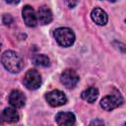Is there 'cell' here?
<instances>
[{"instance_id": "6da1fadb", "label": "cell", "mask_w": 126, "mask_h": 126, "mask_svg": "<svg viewBox=\"0 0 126 126\" xmlns=\"http://www.w3.org/2000/svg\"><path fill=\"white\" fill-rule=\"evenodd\" d=\"M2 64L6 70L11 73H18L22 70L24 66L22 56L13 50H7L3 53L1 58Z\"/></svg>"}, {"instance_id": "7a4b0ae2", "label": "cell", "mask_w": 126, "mask_h": 126, "mask_svg": "<svg viewBox=\"0 0 126 126\" xmlns=\"http://www.w3.org/2000/svg\"><path fill=\"white\" fill-rule=\"evenodd\" d=\"M53 35L57 43L63 47L71 46L75 41V34L72 30L68 28H58L54 31Z\"/></svg>"}, {"instance_id": "3957f363", "label": "cell", "mask_w": 126, "mask_h": 126, "mask_svg": "<svg viewBox=\"0 0 126 126\" xmlns=\"http://www.w3.org/2000/svg\"><path fill=\"white\" fill-rule=\"evenodd\" d=\"M23 83L29 90H36L41 85V76L36 70L31 69L26 73Z\"/></svg>"}, {"instance_id": "277c9868", "label": "cell", "mask_w": 126, "mask_h": 126, "mask_svg": "<svg viewBox=\"0 0 126 126\" xmlns=\"http://www.w3.org/2000/svg\"><path fill=\"white\" fill-rule=\"evenodd\" d=\"M123 103V97L119 94H112L109 95L104 96L100 100V106L104 110H112Z\"/></svg>"}, {"instance_id": "5b68a950", "label": "cell", "mask_w": 126, "mask_h": 126, "mask_svg": "<svg viewBox=\"0 0 126 126\" xmlns=\"http://www.w3.org/2000/svg\"><path fill=\"white\" fill-rule=\"evenodd\" d=\"M45 99L51 106H54V107L61 106L67 102V97L65 94L59 90H54L47 93L45 94Z\"/></svg>"}, {"instance_id": "8992f818", "label": "cell", "mask_w": 126, "mask_h": 126, "mask_svg": "<svg viewBox=\"0 0 126 126\" xmlns=\"http://www.w3.org/2000/svg\"><path fill=\"white\" fill-rule=\"evenodd\" d=\"M60 82L68 89L76 87L79 82V75L72 69H66L60 76Z\"/></svg>"}, {"instance_id": "52a82bcc", "label": "cell", "mask_w": 126, "mask_h": 126, "mask_svg": "<svg viewBox=\"0 0 126 126\" xmlns=\"http://www.w3.org/2000/svg\"><path fill=\"white\" fill-rule=\"evenodd\" d=\"M55 120L58 126H73L76 122V117L72 112L61 111L56 114Z\"/></svg>"}, {"instance_id": "ba28073f", "label": "cell", "mask_w": 126, "mask_h": 126, "mask_svg": "<svg viewBox=\"0 0 126 126\" xmlns=\"http://www.w3.org/2000/svg\"><path fill=\"white\" fill-rule=\"evenodd\" d=\"M22 15H23V19H24V21L28 27H35L36 26L37 18H36L35 11L33 10V8L32 6L26 5L23 8Z\"/></svg>"}, {"instance_id": "9c48e42d", "label": "cell", "mask_w": 126, "mask_h": 126, "mask_svg": "<svg viewBox=\"0 0 126 126\" xmlns=\"http://www.w3.org/2000/svg\"><path fill=\"white\" fill-rule=\"evenodd\" d=\"M9 102L15 108L23 107L26 103V96L21 91L14 90L9 94Z\"/></svg>"}, {"instance_id": "30bf717a", "label": "cell", "mask_w": 126, "mask_h": 126, "mask_svg": "<svg viewBox=\"0 0 126 126\" xmlns=\"http://www.w3.org/2000/svg\"><path fill=\"white\" fill-rule=\"evenodd\" d=\"M91 17H92V20L98 26H104L106 25L107 21H108V17H107V14L100 8L96 7L94 8L92 13H91Z\"/></svg>"}, {"instance_id": "8fae6325", "label": "cell", "mask_w": 126, "mask_h": 126, "mask_svg": "<svg viewBox=\"0 0 126 126\" xmlns=\"http://www.w3.org/2000/svg\"><path fill=\"white\" fill-rule=\"evenodd\" d=\"M37 23L41 25H47L52 21V13L46 6H41L37 11Z\"/></svg>"}, {"instance_id": "7c38bea8", "label": "cell", "mask_w": 126, "mask_h": 126, "mask_svg": "<svg viewBox=\"0 0 126 126\" xmlns=\"http://www.w3.org/2000/svg\"><path fill=\"white\" fill-rule=\"evenodd\" d=\"M81 96L84 100L92 103V102H94L96 100V98L98 96V91L94 87H90V88L86 89L84 92H82Z\"/></svg>"}, {"instance_id": "4fadbf2b", "label": "cell", "mask_w": 126, "mask_h": 126, "mask_svg": "<svg viewBox=\"0 0 126 126\" xmlns=\"http://www.w3.org/2000/svg\"><path fill=\"white\" fill-rule=\"evenodd\" d=\"M2 115L3 119L8 123H16L20 118L18 111L13 107H6L3 110Z\"/></svg>"}, {"instance_id": "5bb4252c", "label": "cell", "mask_w": 126, "mask_h": 126, "mask_svg": "<svg viewBox=\"0 0 126 126\" xmlns=\"http://www.w3.org/2000/svg\"><path fill=\"white\" fill-rule=\"evenodd\" d=\"M32 62L33 64L37 66H42V67H47L50 65V60L45 54H35L32 57Z\"/></svg>"}, {"instance_id": "9a60e30c", "label": "cell", "mask_w": 126, "mask_h": 126, "mask_svg": "<svg viewBox=\"0 0 126 126\" xmlns=\"http://www.w3.org/2000/svg\"><path fill=\"white\" fill-rule=\"evenodd\" d=\"M3 23L6 24V25L12 24V23H13V18H12V16L9 15V14H5V15L3 16Z\"/></svg>"}, {"instance_id": "2e32d148", "label": "cell", "mask_w": 126, "mask_h": 126, "mask_svg": "<svg viewBox=\"0 0 126 126\" xmlns=\"http://www.w3.org/2000/svg\"><path fill=\"white\" fill-rule=\"evenodd\" d=\"M89 126H104V123L100 119H94L91 121Z\"/></svg>"}, {"instance_id": "e0dca14e", "label": "cell", "mask_w": 126, "mask_h": 126, "mask_svg": "<svg viewBox=\"0 0 126 126\" xmlns=\"http://www.w3.org/2000/svg\"><path fill=\"white\" fill-rule=\"evenodd\" d=\"M67 3V5L70 7V8H73L74 6H76L77 4H78V2H66Z\"/></svg>"}, {"instance_id": "ac0fdd59", "label": "cell", "mask_w": 126, "mask_h": 126, "mask_svg": "<svg viewBox=\"0 0 126 126\" xmlns=\"http://www.w3.org/2000/svg\"><path fill=\"white\" fill-rule=\"evenodd\" d=\"M3 121H4V119H3V115H2V113H0V124H1Z\"/></svg>"}, {"instance_id": "d6986e66", "label": "cell", "mask_w": 126, "mask_h": 126, "mask_svg": "<svg viewBox=\"0 0 126 126\" xmlns=\"http://www.w3.org/2000/svg\"><path fill=\"white\" fill-rule=\"evenodd\" d=\"M0 49H1V43H0Z\"/></svg>"}, {"instance_id": "ffe728a7", "label": "cell", "mask_w": 126, "mask_h": 126, "mask_svg": "<svg viewBox=\"0 0 126 126\" xmlns=\"http://www.w3.org/2000/svg\"><path fill=\"white\" fill-rule=\"evenodd\" d=\"M122 126H125V125H122Z\"/></svg>"}]
</instances>
